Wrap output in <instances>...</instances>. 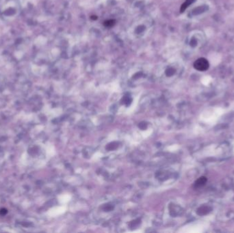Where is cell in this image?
Masks as SVG:
<instances>
[{
  "label": "cell",
  "instance_id": "cell-1",
  "mask_svg": "<svg viewBox=\"0 0 234 233\" xmlns=\"http://www.w3.org/2000/svg\"><path fill=\"white\" fill-rule=\"evenodd\" d=\"M210 65L207 60L204 57H201L197 60L194 63V68L199 71H205L209 68Z\"/></svg>",
  "mask_w": 234,
  "mask_h": 233
},
{
  "label": "cell",
  "instance_id": "cell-3",
  "mask_svg": "<svg viewBox=\"0 0 234 233\" xmlns=\"http://www.w3.org/2000/svg\"><path fill=\"white\" fill-rule=\"evenodd\" d=\"M194 1V0H186V1L182 4L181 6V8H180V12H184L186 10L189 6L191 5L193 2Z\"/></svg>",
  "mask_w": 234,
  "mask_h": 233
},
{
  "label": "cell",
  "instance_id": "cell-2",
  "mask_svg": "<svg viewBox=\"0 0 234 233\" xmlns=\"http://www.w3.org/2000/svg\"><path fill=\"white\" fill-rule=\"evenodd\" d=\"M207 179H206V177L205 176H202V177H200L198 180H197L196 182L194 183V185L196 187H203L205 185L206 182H207Z\"/></svg>",
  "mask_w": 234,
  "mask_h": 233
},
{
  "label": "cell",
  "instance_id": "cell-4",
  "mask_svg": "<svg viewBox=\"0 0 234 233\" xmlns=\"http://www.w3.org/2000/svg\"><path fill=\"white\" fill-rule=\"evenodd\" d=\"M114 23H115V21L114 20H108V21H105V22H104V25L106 27H110L112 26H113V25H114Z\"/></svg>",
  "mask_w": 234,
  "mask_h": 233
}]
</instances>
